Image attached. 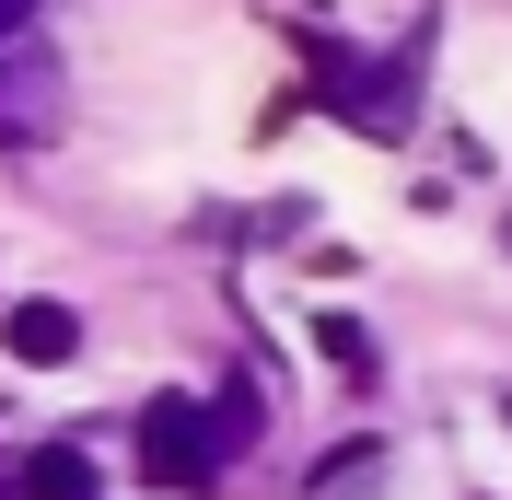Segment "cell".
Wrapping results in <instances>:
<instances>
[{
    "label": "cell",
    "mask_w": 512,
    "mask_h": 500,
    "mask_svg": "<svg viewBox=\"0 0 512 500\" xmlns=\"http://www.w3.org/2000/svg\"><path fill=\"white\" fill-rule=\"evenodd\" d=\"M326 105L350 128H373V140H408L419 117V47H396V59H326Z\"/></svg>",
    "instance_id": "cell-1"
},
{
    "label": "cell",
    "mask_w": 512,
    "mask_h": 500,
    "mask_svg": "<svg viewBox=\"0 0 512 500\" xmlns=\"http://www.w3.org/2000/svg\"><path fill=\"white\" fill-rule=\"evenodd\" d=\"M140 477H152V489H210V477H222L210 407H187V396H152V407H140Z\"/></svg>",
    "instance_id": "cell-2"
},
{
    "label": "cell",
    "mask_w": 512,
    "mask_h": 500,
    "mask_svg": "<svg viewBox=\"0 0 512 500\" xmlns=\"http://www.w3.org/2000/svg\"><path fill=\"white\" fill-rule=\"evenodd\" d=\"M59 128V59L0 47V140H47Z\"/></svg>",
    "instance_id": "cell-3"
},
{
    "label": "cell",
    "mask_w": 512,
    "mask_h": 500,
    "mask_svg": "<svg viewBox=\"0 0 512 500\" xmlns=\"http://www.w3.org/2000/svg\"><path fill=\"white\" fill-rule=\"evenodd\" d=\"M0 349L35 361V373H59V361H82V314H70V303H12V314H0Z\"/></svg>",
    "instance_id": "cell-4"
},
{
    "label": "cell",
    "mask_w": 512,
    "mask_h": 500,
    "mask_svg": "<svg viewBox=\"0 0 512 500\" xmlns=\"http://www.w3.org/2000/svg\"><path fill=\"white\" fill-rule=\"evenodd\" d=\"M24 500H94V454H82V442H47L24 466Z\"/></svg>",
    "instance_id": "cell-5"
},
{
    "label": "cell",
    "mask_w": 512,
    "mask_h": 500,
    "mask_svg": "<svg viewBox=\"0 0 512 500\" xmlns=\"http://www.w3.org/2000/svg\"><path fill=\"white\" fill-rule=\"evenodd\" d=\"M373 477H384V442H338L315 466V500H373Z\"/></svg>",
    "instance_id": "cell-6"
},
{
    "label": "cell",
    "mask_w": 512,
    "mask_h": 500,
    "mask_svg": "<svg viewBox=\"0 0 512 500\" xmlns=\"http://www.w3.org/2000/svg\"><path fill=\"white\" fill-rule=\"evenodd\" d=\"M315 349H326V373H350V384H373V373H384L373 326H350V314H326V326H315Z\"/></svg>",
    "instance_id": "cell-7"
},
{
    "label": "cell",
    "mask_w": 512,
    "mask_h": 500,
    "mask_svg": "<svg viewBox=\"0 0 512 500\" xmlns=\"http://www.w3.org/2000/svg\"><path fill=\"white\" fill-rule=\"evenodd\" d=\"M210 442H222V454H245V442H256V384H222V407H210Z\"/></svg>",
    "instance_id": "cell-8"
},
{
    "label": "cell",
    "mask_w": 512,
    "mask_h": 500,
    "mask_svg": "<svg viewBox=\"0 0 512 500\" xmlns=\"http://www.w3.org/2000/svg\"><path fill=\"white\" fill-rule=\"evenodd\" d=\"M35 12H47V0H0V47H12V35L35 24Z\"/></svg>",
    "instance_id": "cell-9"
},
{
    "label": "cell",
    "mask_w": 512,
    "mask_h": 500,
    "mask_svg": "<svg viewBox=\"0 0 512 500\" xmlns=\"http://www.w3.org/2000/svg\"><path fill=\"white\" fill-rule=\"evenodd\" d=\"M501 245H512V221H501Z\"/></svg>",
    "instance_id": "cell-10"
}]
</instances>
